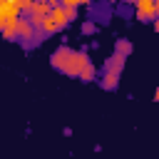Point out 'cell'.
<instances>
[{"label":"cell","mask_w":159,"mask_h":159,"mask_svg":"<svg viewBox=\"0 0 159 159\" xmlns=\"http://www.w3.org/2000/svg\"><path fill=\"white\" fill-rule=\"evenodd\" d=\"M50 65H52L57 72L67 75V77H80V72H82L87 65H92V60H89V55H87L84 50H72V47H67V45H60V47L50 55Z\"/></svg>","instance_id":"1"},{"label":"cell","mask_w":159,"mask_h":159,"mask_svg":"<svg viewBox=\"0 0 159 159\" xmlns=\"http://www.w3.org/2000/svg\"><path fill=\"white\" fill-rule=\"evenodd\" d=\"M42 40H45V37L37 32V27L30 22V17L22 15V17H20V25H17V42H22L25 50H30V47H35V45L42 42Z\"/></svg>","instance_id":"2"},{"label":"cell","mask_w":159,"mask_h":159,"mask_svg":"<svg viewBox=\"0 0 159 159\" xmlns=\"http://www.w3.org/2000/svg\"><path fill=\"white\" fill-rule=\"evenodd\" d=\"M134 15L139 22H154L159 17V2L154 0H137L134 2Z\"/></svg>","instance_id":"3"},{"label":"cell","mask_w":159,"mask_h":159,"mask_svg":"<svg viewBox=\"0 0 159 159\" xmlns=\"http://www.w3.org/2000/svg\"><path fill=\"white\" fill-rule=\"evenodd\" d=\"M50 17L57 22V30H62V27H67L72 20H77V10H70V7L60 5V2H52V12H50Z\"/></svg>","instance_id":"4"},{"label":"cell","mask_w":159,"mask_h":159,"mask_svg":"<svg viewBox=\"0 0 159 159\" xmlns=\"http://www.w3.org/2000/svg\"><path fill=\"white\" fill-rule=\"evenodd\" d=\"M17 17H22L20 2L17 0H0V32H2L7 20H17Z\"/></svg>","instance_id":"5"},{"label":"cell","mask_w":159,"mask_h":159,"mask_svg":"<svg viewBox=\"0 0 159 159\" xmlns=\"http://www.w3.org/2000/svg\"><path fill=\"white\" fill-rule=\"evenodd\" d=\"M17 25H20V17L17 20H7L5 27H2V32H0V37L7 40V42H17Z\"/></svg>","instance_id":"6"},{"label":"cell","mask_w":159,"mask_h":159,"mask_svg":"<svg viewBox=\"0 0 159 159\" xmlns=\"http://www.w3.org/2000/svg\"><path fill=\"white\" fill-rule=\"evenodd\" d=\"M97 82H99V87H102V89H107V92H114V89L119 87V75H112V72H102V77H99Z\"/></svg>","instance_id":"7"},{"label":"cell","mask_w":159,"mask_h":159,"mask_svg":"<svg viewBox=\"0 0 159 159\" xmlns=\"http://www.w3.org/2000/svg\"><path fill=\"white\" fill-rule=\"evenodd\" d=\"M132 50H134V45H132L129 40H124V37H119V40L114 42V55H117V57H124V60H127V57L132 55Z\"/></svg>","instance_id":"8"},{"label":"cell","mask_w":159,"mask_h":159,"mask_svg":"<svg viewBox=\"0 0 159 159\" xmlns=\"http://www.w3.org/2000/svg\"><path fill=\"white\" fill-rule=\"evenodd\" d=\"M122 70H124V57H117V55H112V57L104 62V72H112V75H122Z\"/></svg>","instance_id":"9"},{"label":"cell","mask_w":159,"mask_h":159,"mask_svg":"<svg viewBox=\"0 0 159 159\" xmlns=\"http://www.w3.org/2000/svg\"><path fill=\"white\" fill-rule=\"evenodd\" d=\"M57 32V22L47 15V17H42V22H40V35L42 37H50V35H55Z\"/></svg>","instance_id":"10"},{"label":"cell","mask_w":159,"mask_h":159,"mask_svg":"<svg viewBox=\"0 0 159 159\" xmlns=\"http://www.w3.org/2000/svg\"><path fill=\"white\" fill-rule=\"evenodd\" d=\"M80 80H82V82H92V80H97V67H94V62L87 65V67L80 72Z\"/></svg>","instance_id":"11"},{"label":"cell","mask_w":159,"mask_h":159,"mask_svg":"<svg viewBox=\"0 0 159 159\" xmlns=\"http://www.w3.org/2000/svg\"><path fill=\"white\" fill-rule=\"evenodd\" d=\"M82 32H84V35H92V32H97V22H92V20H84V22H82Z\"/></svg>","instance_id":"12"},{"label":"cell","mask_w":159,"mask_h":159,"mask_svg":"<svg viewBox=\"0 0 159 159\" xmlns=\"http://www.w3.org/2000/svg\"><path fill=\"white\" fill-rule=\"evenodd\" d=\"M60 5H65V7H70V10H77V5H80V2H77V0H62Z\"/></svg>","instance_id":"13"},{"label":"cell","mask_w":159,"mask_h":159,"mask_svg":"<svg viewBox=\"0 0 159 159\" xmlns=\"http://www.w3.org/2000/svg\"><path fill=\"white\" fill-rule=\"evenodd\" d=\"M154 30H157V35H159V17L154 20Z\"/></svg>","instance_id":"14"},{"label":"cell","mask_w":159,"mask_h":159,"mask_svg":"<svg viewBox=\"0 0 159 159\" xmlns=\"http://www.w3.org/2000/svg\"><path fill=\"white\" fill-rule=\"evenodd\" d=\"M154 102H159V87H157V92H154Z\"/></svg>","instance_id":"15"}]
</instances>
